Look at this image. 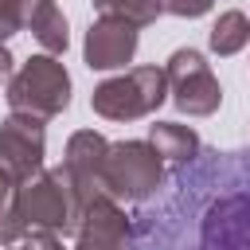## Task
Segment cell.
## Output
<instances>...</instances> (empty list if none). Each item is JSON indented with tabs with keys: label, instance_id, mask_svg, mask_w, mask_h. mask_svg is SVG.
<instances>
[{
	"label": "cell",
	"instance_id": "cell-15",
	"mask_svg": "<svg viewBox=\"0 0 250 250\" xmlns=\"http://www.w3.org/2000/svg\"><path fill=\"white\" fill-rule=\"evenodd\" d=\"M23 250H62V246H59V242H55L51 234H39V238H31V242H27Z\"/></svg>",
	"mask_w": 250,
	"mask_h": 250
},
{
	"label": "cell",
	"instance_id": "cell-12",
	"mask_svg": "<svg viewBox=\"0 0 250 250\" xmlns=\"http://www.w3.org/2000/svg\"><path fill=\"white\" fill-rule=\"evenodd\" d=\"M246 39H250V20H246L242 12H227V16H219V23H215V31H211V47H215L219 55L238 51Z\"/></svg>",
	"mask_w": 250,
	"mask_h": 250
},
{
	"label": "cell",
	"instance_id": "cell-16",
	"mask_svg": "<svg viewBox=\"0 0 250 250\" xmlns=\"http://www.w3.org/2000/svg\"><path fill=\"white\" fill-rule=\"evenodd\" d=\"M8 66H12V59H8V51H0V78L8 74Z\"/></svg>",
	"mask_w": 250,
	"mask_h": 250
},
{
	"label": "cell",
	"instance_id": "cell-5",
	"mask_svg": "<svg viewBox=\"0 0 250 250\" xmlns=\"http://www.w3.org/2000/svg\"><path fill=\"white\" fill-rule=\"evenodd\" d=\"M168 78L176 86V105L184 113H211L219 105V82L211 78L207 62L199 51H176Z\"/></svg>",
	"mask_w": 250,
	"mask_h": 250
},
{
	"label": "cell",
	"instance_id": "cell-4",
	"mask_svg": "<svg viewBox=\"0 0 250 250\" xmlns=\"http://www.w3.org/2000/svg\"><path fill=\"white\" fill-rule=\"evenodd\" d=\"M160 102H164V74L152 66H141L129 78H113V82L94 90V109L105 117H117V121L141 117V113L156 109Z\"/></svg>",
	"mask_w": 250,
	"mask_h": 250
},
{
	"label": "cell",
	"instance_id": "cell-8",
	"mask_svg": "<svg viewBox=\"0 0 250 250\" xmlns=\"http://www.w3.org/2000/svg\"><path fill=\"white\" fill-rule=\"evenodd\" d=\"M133 47H137V27L129 20H113L105 16L102 23L90 27L86 35V62L94 70H109V66H125L133 59Z\"/></svg>",
	"mask_w": 250,
	"mask_h": 250
},
{
	"label": "cell",
	"instance_id": "cell-11",
	"mask_svg": "<svg viewBox=\"0 0 250 250\" xmlns=\"http://www.w3.org/2000/svg\"><path fill=\"white\" fill-rule=\"evenodd\" d=\"M152 148H156V156H168V160L184 164L199 152V141L184 125H152Z\"/></svg>",
	"mask_w": 250,
	"mask_h": 250
},
{
	"label": "cell",
	"instance_id": "cell-7",
	"mask_svg": "<svg viewBox=\"0 0 250 250\" xmlns=\"http://www.w3.org/2000/svg\"><path fill=\"white\" fill-rule=\"evenodd\" d=\"M43 160V129L35 117H12L0 125V168L12 180H27Z\"/></svg>",
	"mask_w": 250,
	"mask_h": 250
},
{
	"label": "cell",
	"instance_id": "cell-2",
	"mask_svg": "<svg viewBox=\"0 0 250 250\" xmlns=\"http://www.w3.org/2000/svg\"><path fill=\"white\" fill-rule=\"evenodd\" d=\"M66 90H70L66 70H62L55 59L39 55V59H31V62L12 78V86H8V102H12L16 113L51 117V113H59V109L70 102Z\"/></svg>",
	"mask_w": 250,
	"mask_h": 250
},
{
	"label": "cell",
	"instance_id": "cell-3",
	"mask_svg": "<svg viewBox=\"0 0 250 250\" xmlns=\"http://www.w3.org/2000/svg\"><path fill=\"white\" fill-rule=\"evenodd\" d=\"M102 188L121 199H148L160 188V160L152 145H113L102 160Z\"/></svg>",
	"mask_w": 250,
	"mask_h": 250
},
{
	"label": "cell",
	"instance_id": "cell-13",
	"mask_svg": "<svg viewBox=\"0 0 250 250\" xmlns=\"http://www.w3.org/2000/svg\"><path fill=\"white\" fill-rule=\"evenodd\" d=\"M105 16H113V20H129L133 27L137 23H148L156 12H160V4L156 0H94Z\"/></svg>",
	"mask_w": 250,
	"mask_h": 250
},
{
	"label": "cell",
	"instance_id": "cell-10",
	"mask_svg": "<svg viewBox=\"0 0 250 250\" xmlns=\"http://www.w3.org/2000/svg\"><path fill=\"white\" fill-rule=\"evenodd\" d=\"M16 4H20V23H31V31L47 51L66 47V20L59 16L55 0H16Z\"/></svg>",
	"mask_w": 250,
	"mask_h": 250
},
{
	"label": "cell",
	"instance_id": "cell-9",
	"mask_svg": "<svg viewBox=\"0 0 250 250\" xmlns=\"http://www.w3.org/2000/svg\"><path fill=\"white\" fill-rule=\"evenodd\" d=\"M121 246H125V215L109 199H94L78 250H121Z\"/></svg>",
	"mask_w": 250,
	"mask_h": 250
},
{
	"label": "cell",
	"instance_id": "cell-1",
	"mask_svg": "<svg viewBox=\"0 0 250 250\" xmlns=\"http://www.w3.org/2000/svg\"><path fill=\"white\" fill-rule=\"evenodd\" d=\"M129 250H250V148H199L133 211Z\"/></svg>",
	"mask_w": 250,
	"mask_h": 250
},
{
	"label": "cell",
	"instance_id": "cell-14",
	"mask_svg": "<svg viewBox=\"0 0 250 250\" xmlns=\"http://www.w3.org/2000/svg\"><path fill=\"white\" fill-rule=\"evenodd\" d=\"M156 4L168 8V12H176V16H199V12L211 8V0H156Z\"/></svg>",
	"mask_w": 250,
	"mask_h": 250
},
{
	"label": "cell",
	"instance_id": "cell-6",
	"mask_svg": "<svg viewBox=\"0 0 250 250\" xmlns=\"http://www.w3.org/2000/svg\"><path fill=\"white\" fill-rule=\"evenodd\" d=\"M70 191H74V184H70V176L59 168V172H51L47 180L27 184V191L20 195V203H23L20 215H27L31 223H39V227H47V230H62V227L74 223Z\"/></svg>",
	"mask_w": 250,
	"mask_h": 250
}]
</instances>
